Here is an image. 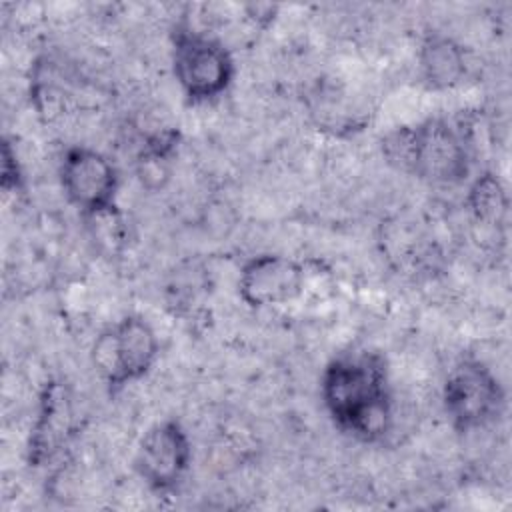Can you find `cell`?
Instances as JSON below:
<instances>
[{
  "instance_id": "6da1fadb",
  "label": "cell",
  "mask_w": 512,
  "mask_h": 512,
  "mask_svg": "<svg viewBox=\"0 0 512 512\" xmlns=\"http://www.w3.org/2000/svg\"><path fill=\"white\" fill-rule=\"evenodd\" d=\"M322 398L334 422L356 436L374 438L390 420V392L382 360L374 354L342 356L322 376Z\"/></svg>"
},
{
  "instance_id": "7a4b0ae2",
  "label": "cell",
  "mask_w": 512,
  "mask_h": 512,
  "mask_svg": "<svg viewBox=\"0 0 512 512\" xmlns=\"http://www.w3.org/2000/svg\"><path fill=\"white\" fill-rule=\"evenodd\" d=\"M386 154L402 170L434 182H456L468 174V142L446 120H428L400 128L384 144Z\"/></svg>"
},
{
  "instance_id": "3957f363",
  "label": "cell",
  "mask_w": 512,
  "mask_h": 512,
  "mask_svg": "<svg viewBox=\"0 0 512 512\" xmlns=\"http://www.w3.org/2000/svg\"><path fill=\"white\" fill-rule=\"evenodd\" d=\"M158 356V338L140 316H128L102 332L92 348V362L110 386L144 376Z\"/></svg>"
},
{
  "instance_id": "277c9868",
  "label": "cell",
  "mask_w": 512,
  "mask_h": 512,
  "mask_svg": "<svg viewBox=\"0 0 512 512\" xmlns=\"http://www.w3.org/2000/svg\"><path fill=\"white\" fill-rule=\"evenodd\" d=\"M232 58L224 46L200 32H180L174 42V74L186 96L208 100L232 80Z\"/></svg>"
},
{
  "instance_id": "5b68a950",
  "label": "cell",
  "mask_w": 512,
  "mask_h": 512,
  "mask_svg": "<svg viewBox=\"0 0 512 512\" xmlns=\"http://www.w3.org/2000/svg\"><path fill=\"white\" fill-rule=\"evenodd\" d=\"M502 388L488 368L478 362H462L446 378L444 406L460 430H474L500 414Z\"/></svg>"
},
{
  "instance_id": "8992f818",
  "label": "cell",
  "mask_w": 512,
  "mask_h": 512,
  "mask_svg": "<svg viewBox=\"0 0 512 512\" xmlns=\"http://www.w3.org/2000/svg\"><path fill=\"white\" fill-rule=\"evenodd\" d=\"M60 180L68 200L96 216L114 208L118 174L114 164L92 148H72L60 168Z\"/></svg>"
},
{
  "instance_id": "52a82bcc",
  "label": "cell",
  "mask_w": 512,
  "mask_h": 512,
  "mask_svg": "<svg viewBox=\"0 0 512 512\" xmlns=\"http://www.w3.org/2000/svg\"><path fill=\"white\" fill-rule=\"evenodd\" d=\"M190 442L174 420L154 424L140 440L136 470L154 490H170L184 476L190 464Z\"/></svg>"
},
{
  "instance_id": "ba28073f",
  "label": "cell",
  "mask_w": 512,
  "mask_h": 512,
  "mask_svg": "<svg viewBox=\"0 0 512 512\" xmlns=\"http://www.w3.org/2000/svg\"><path fill=\"white\" fill-rule=\"evenodd\" d=\"M238 286L242 298L250 306L264 308L288 304L298 298L304 288V270L288 256L264 254L242 268Z\"/></svg>"
},
{
  "instance_id": "9c48e42d",
  "label": "cell",
  "mask_w": 512,
  "mask_h": 512,
  "mask_svg": "<svg viewBox=\"0 0 512 512\" xmlns=\"http://www.w3.org/2000/svg\"><path fill=\"white\" fill-rule=\"evenodd\" d=\"M424 78L434 88H450L458 84L466 72L464 52L448 38L434 36L424 42L420 52Z\"/></svg>"
},
{
  "instance_id": "30bf717a",
  "label": "cell",
  "mask_w": 512,
  "mask_h": 512,
  "mask_svg": "<svg viewBox=\"0 0 512 512\" xmlns=\"http://www.w3.org/2000/svg\"><path fill=\"white\" fill-rule=\"evenodd\" d=\"M470 202L480 220L498 222L506 214V194L502 184L492 176L486 174L476 180L470 190Z\"/></svg>"
}]
</instances>
